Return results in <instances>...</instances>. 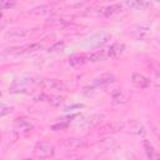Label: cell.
Instances as JSON below:
<instances>
[{
	"label": "cell",
	"instance_id": "9c48e42d",
	"mask_svg": "<svg viewBox=\"0 0 160 160\" xmlns=\"http://www.w3.org/2000/svg\"><path fill=\"white\" fill-rule=\"evenodd\" d=\"M144 148H145V151H146V155L150 158V159H159L160 158V154H158L154 148L148 142V141H144Z\"/></svg>",
	"mask_w": 160,
	"mask_h": 160
},
{
	"label": "cell",
	"instance_id": "6da1fadb",
	"mask_svg": "<svg viewBox=\"0 0 160 160\" xmlns=\"http://www.w3.org/2000/svg\"><path fill=\"white\" fill-rule=\"evenodd\" d=\"M55 149L54 145L49 141H39L34 148V155L39 159H49L54 156Z\"/></svg>",
	"mask_w": 160,
	"mask_h": 160
},
{
	"label": "cell",
	"instance_id": "8992f818",
	"mask_svg": "<svg viewBox=\"0 0 160 160\" xmlns=\"http://www.w3.org/2000/svg\"><path fill=\"white\" fill-rule=\"evenodd\" d=\"M125 4L128 8L134 9V10H144L149 6L148 0H126Z\"/></svg>",
	"mask_w": 160,
	"mask_h": 160
},
{
	"label": "cell",
	"instance_id": "e0dca14e",
	"mask_svg": "<svg viewBox=\"0 0 160 160\" xmlns=\"http://www.w3.org/2000/svg\"><path fill=\"white\" fill-rule=\"evenodd\" d=\"M64 48V42H56L54 46H51L50 49H49V51H56L58 49L60 50V49H62Z\"/></svg>",
	"mask_w": 160,
	"mask_h": 160
},
{
	"label": "cell",
	"instance_id": "7a4b0ae2",
	"mask_svg": "<svg viewBox=\"0 0 160 160\" xmlns=\"http://www.w3.org/2000/svg\"><path fill=\"white\" fill-rule=\"evenodd\" d=\"M32 29H12L5 34V39L9 41H19L29 38L32 34Z\"/></svg>",
	"mask_w": 160,
	"mask_h": 160
},
{
	"label": "cell",
	"instance_id": "5bb4252c",
	"mask_svg": "<svg viewBox=\"0 0 160 160\" xmlns=\"http://www.w3.org/2000/svg\"><path fill=\"white\" fill-rule=\"evenodd\" d=\"M111 96H112L114 102H122V101L125 100V98H124V95H122V92H121L120 90H115Z\"/></svg>",
	"mask_w": 160,
	"mask_h": 160
},
{
	"label": "cell",
	"instance_id": "277c9868",
	"mask_svg": "<svg viewBox=\"0 0 160 160\" xmlns=\"http://www.w3.org/2000/svg\"><path fill=\"white\" fill-rule=\"evenodd\" d=\"M109 39H110V35L109 34H106V32H98V34L92 35L89 39V44L91 46H99V45L105 44Z\"/></svg>",
	"mask_w": 160,
	"mask_h": 160
},
{
	"label": "cell",
	"instance_id": "ba28073f",
	"mask_svg": "<svg viewBox=\"0 0 160 160\" xmlns=\"http://www.w3.org/2000/svg\"><path fill=\"white\" fill-rule=\"evenodd\" d=\"M86 61H89V59H88V56H85V55H74V56H71V58L69 59V64H70L71 66H81V65H84Z\"/></svg>",
	"mask_w": 160,
	"mask_h": 160
},
{
	"label": "cell",
	"instance_id": "30bf717a",
	"mask_svg": "<svg viewBox=\"0 0 160 160\" xmlns=\"http://www.w3.org/2000/svg\"><path fill=\"white\" fill-rule=\"evenodd\" d=\"M82 139H68L66 141H65V145L69 148V149H71V150H74V149H78V148H80L81 145H82Z\"/></svg>",
	"mask_w": 160,
	"mask_h": 160
},
{
	"label": "cell",
	"instance_id": "4fadbf2b",
	"mask_svg": "<svg viewBox=\"0 0 160 160\" xmlns=\"http://www.w3.org/2000/svg\"><path fill=\"white\" fill-rule=\"evenodd\" d=\"M41 49V45L40 44H30L28 46H24L21 51H25V52H34L36 50H40Z\"/></svg>",
	"mask_w": 160,
	"mask_h": 160
},
{
	"label": "cell",
	"instance_id": "5b68a950",
	"mask_svg": "<svg viewBox=\"0 0 160 160\" xmlns=\"http://www.w3.org/2000/svg\"><path fill=\"white\" fill-rule=\"evenodd\" d=\"M131 81H132V84L135 86H138L140 89H145V88H148L150 85V80L146 76L141 75V74H132Z\"/></svg>",
	"mask_w": 160,
	"mask_h": 160
},
{
	"label": "cell",
	"instance_id": "52a82bcc",
	"mask_svg": "<svg viewBox=\"0 0 160 160\" xmlns=\"http://www.w3.org/2000/svg\"><path fill=\"white\" fill-rule=\"evenodd\" d=\"M114 80H115V76L112 74H102V75L98 76L94 82L96 85H108V84L112 82Z\"/></svg>",
	"mask_w": 160,
	"mask_h": 160
},
{
	"label": "cell",
	"instance_id": "9a60e30c",
	"mask_svg": "<svg viewBox=\"0 0 160 160\" xmlns=\"http://www.w3.org/2000/svg\"><path fill=\"white\" fill-rule=\"evenodd\" d=\"M0 5H1V9L5 10V9H10L15 5V0H1L0 1Z\"/></svg>",
	"mask_w": 160,
	"mask_h": 160
},
{
	"label": "cell",
	"instance_id": "3957f363",
	"mask_svg": "<svg viewBox=\"0 0 160 160\" xmlns=\"http://www.w3.org/2000/svg\"><path fill=\"white\" fill-rule=\"evenodd\" d=\"M41 85L46 90H54V91H61L65 90V85L56 79H44L41 81Z\"/></svg>",
	"mask_w": 160,
	"mask_h": 160
},
{
	"label": "cell",
	"instance_id": "8fae6325",
	"mask_svg": "<svg viewBox=\"0 0 160 160\" xmlns=\"http://www.w3.org/2000/svg\"><path fill=\"white\" fill-rule=\"evenodd\" d=\"M121 49H122V45H111L110 48L106 49V52H108V58H111V56H115L118 55L119 52H121Z\"/></svg>",
	"mask_w": 160,
	"mask_h": 160
},
{
	"label": "cell",
	"instance_id": "7c38bea8",
	"mask_svg": "<svg viewBox=\"0 0 160 160\" xmlns=\"http://www.w3.org/2000/svg\"><path fill=\"white\" fill-rule=\"evenodd\" d=\"M120 10H121L120 5H111V6H108V8L104 9V15L105 16H111V15L119 12Z\"/></svg>",
	"mask_w": 160,
	"mask_h": 160
},
{
	"label": "cell",
	"instance_id": "2e32d148",
	"mask_svg": "<svg viewBox=\"0 0 160 160\" xmlns=\"http://www.w3.org/2000/svg\"><path fill=\"white\" fill-rule=\"evenodd\" d=\"M16 126H18L19 129H30V128H31L30 122H29V121H24V119H18Z\"/></svg>",
	"mask_w": 160,
	"mask_h": 160
}]
</instances>
